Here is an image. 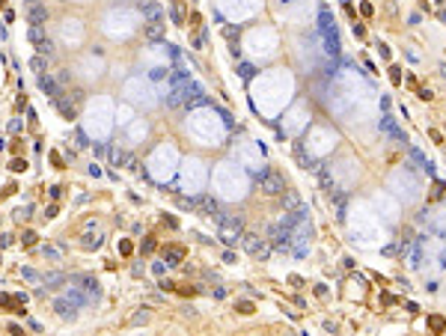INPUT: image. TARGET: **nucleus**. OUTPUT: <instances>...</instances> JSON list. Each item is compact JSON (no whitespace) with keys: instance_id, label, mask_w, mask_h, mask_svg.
I'll return each instance as SVG.
<instances>
[{"instance_id":"obj_1","label":"nucleus","mask_w":446,"mask_h":336,"mask_svg":"<svg viewBox=\"0 0 446 336\" xmlns=\"http://www.w3.org/2000/svg\"><path fill=\"white\" fill-rule=\"evenodd\" d=\"M220 223V241L223 244H238L241 241V229H244V217L241 214H217Z\"/></svg>"},{"instance_id":"obj_2","label":"nucleus","mask_w":446,"mask_h":336,"mask_svg":"<svg viewBox=\"0 0 446 336\" xmlns=\"http://www.w3.org/2000/svg\"><path fill=\"white\" fill-rule=\"evenodd\" d=\"M241 247H244L250 256L262 259V262H265V259L271 256V250H274V247H271L262 235H259V232H244V235H241Z\"/></svg>"},{"instance_id":"obj_3","label":"nucleus","mask_w":446,"mask_h":336,"mask_svg":"<svg viewBox=\"0 0 446 336\" xmlns=\"http://www.w3.org/2000/svg\"><path fill=\"white\" fill-rule=\"evenodd\" d=\"M259 184H262V194H268V197H280L286 191V181L277 170H262L259 173Z\"/></svg>"},{"instance_id":"obj_4","label":"nucleus","mask_w":446,"mask_h":336,"mask_svg":"<svg viewBox=\"0 0 446 336\" xmlns=\"http://www.w3.org/2000/svg\"><path fill=\"white\" fill-rule=\"evenodd\" d=\"M268 235H271V247L274 250H280V253L291 250V229H286V226H268Z\"/></svg>"},{"instance_id":"obj_5","label":"nucleus","mask_w":446,"mask_h":336,"mask_svg":"<svg viewBox=\"0 0 446 336\" xmlns=\"http://www.w3.org/2000/svg\"><path fill=\"white\" fill-rule=\"evenodd\" d=\"M181 95H184V104H188V107H200V104L208 101L205 92H202V87H200V84H191V81L181 87Z\"/></svg>"},{"instance_id":"obj_6","label":"nucleus","mask_w":446,"mask_h":336,"mask_svg":"<svg viewBox=\"0 0 446 336\" xmlns=\"http://www.w3.org/2000/svg\"><path fill=\"white\" fill-rule=\"evenodd\" d=\"M191 208L200 211V214H205V217H214L217 214V200L211 194H200L197 200H191Z\"/></svg>"},{"instance_id":"obj_7","label":"nucleus","mask_w":446,"mask_h":336,"mask_svg":"<svg viewBox=\"0 0 446 336\" xmlns=\"http://www.w3.org/2000/svg\"><path fill=\"white\" fill-rule=\"evenodd\" d=\"M71 283H78V286L87 291V297H89V301H98V294H101V286H98V280H95V277H89V274H81V277H71Z\"/></svg>"},{"instance_id":"obj_8","label":"nucleus","mask_w":446,"mask_h":336,"mask_svg":"<svg viewBox=\"0 0 446 336\" xmlns=\"http://www.w3.org/2000/svg\"><path fill=\"white\" fill-rule=\"evenodd\" d=\"M381 131H384V137H390V140H396V143H407V140H404V131L396 125L393 116H381Z\"/></svg>"},{"instance_id":"obj_9","label":"nucleus","mask_w":446,"mask_h":336,"mask_svg":"<svg viewBox=\"0 0 446 336\" xmlns=\"http://www.w3.org/2000/svg\"><path fill=\"white\" fill-rule=\"evenodd\" d=\"M51 307H54V313H57L63 321H74V310H78V307H74V304L68 301V297H57V301H54Z\"/></svg>"},{"instance_id":"obj_10","label":"nucleus","mask_w":446,"mask_h":336,"mask_svg":"<svg viewBox=\"0 0 446 336\" xmlns=\"http://www.w3.org/2000/svg\"><path fill=\"white\" fill-rule=\"evenodd\" d=\"M39 87H42V92H45L51 101L63 98V90H60V84H57L54 78H48V74H39Z\"/></svg>"},{"instance_id":"obj_11","label":"nucleus","mask_w":446,"mask_h":336,"mask_svg":"<svg viewBox=\"0 0 446 336\" xmlns=\"http://www.w3.org/2000/svg\"><path fill=\"white\" fill-rule=\"evenodd\" d=\"M66 297H68V301H71L74 307H87V304H92V301H89V297H87V291H84V289H81L78 283H71V286H68V291H66Z\"/></svg>"},{"instance_id":"obj_12","label":"nucleus","mask_w":446,"mask_h":336,"mask_svg":"<svg viewBox=\"0 0 446 336\" xmlns=\"http://www.w3.org/2000/svg\"><path fill=\"white\" fill-rule=\"evenodd\" d=\"M164 30H167V24H161V21H149L146 24V39L149 42H158V39H164Z\"/></svg>"},{"instance_id":"obj_13","label":"nucleus","mask_w":446,"mask_h":336,"mask_svg":"<svg viewBox=\"0 0 446 336\" xmlns=\"http://www.w3.org/2000/svg\"><path fill=\"white\" fill-rule=\"evenodd\" d=\"M164 262L167 265H181L184 262V247H167L164 250Z\"/></svg>"},{"instance_id":"obj_14","label":"nucleus","mask_w":446,"mask_h":336,"mask_svg":"<svg viewBox=\"0 0 446 336\" xmlns=\"http://www.w3.org/2000/svg\"><path fill=\"white\" fill-rule=\"evenodd\" d=\"M27 21H30V24H45V21H48V9H42V6L33 3V6L27 9Z\"/></svg>"},{"instance_id":"obj_15","label":"nucleus","mask_w":446,"mask_h":336,"mask_svg":"<svg viewBox=\"0 0 446 336\" xmlns=\"http://www.w3.org/2000/svg\"><path fill=\"white\" fill-rule=\"evenodd\" d=\"M143 15L146 21H164V9L158 3H143Z\"/></svg>"},{"instance_id":"obj_16","label":"nucleus","mask_w":446,"mask_h":336,"mask_svg":"<svg viewBox=\"0 0 446 336\" xmlns=\"http://www.w3.org/2000/svg\"><path fill=\"white\" fill-rule=\"evenodd\" d=\"M101 244H104V238H101V235H92V229H87V235L81 238V247H84V250H98Z\"/></svg>"},{"instance_id":"obj_17","label":"nucleus","mask_w":446,"mask_h":336,"mask_svg":"<svg viewBox=\"0 0 446 336\" xmlns=\"http://www.w3.org/2000/svg\"><path fill=\"white\" fill-rule=\"evenodd\" d=\"M42 283H45L48 289H57L60 283H66V274H63V271H48V274H42Z\"/></svg>"},{"instance_id":"obj_18","label":"nucleus","mask_w":446,"mask_h":336,"mask_svg":"<svg viewBox=\"0 0 446 336\" xmlns=\"http://www.w3.org/2000/svg\"><path fill=\"white\" fill-rule=\"evenodd\" d=\"M280 197H283V208H286V211H294L297 205H301V197H297L294 191H283Z\"/></svg>"},{"instance_id":"obj_19","label":"nucleus","mask_w":446,"mask_h":336,"mask_svg":"<svg viewBox=\"0 0 446 336\" xmlns=\"http://www.w3.org/2000/svg\"><path fill=\"white\" fill-rule=\"evenodd\" d=\"M411 158H414V161H417V164H420V167H423V170L428 173V176L434 173V167H431V161H428V158H425V155L420 152V149H414V146H411Z\"/></svg>"},{"instance_id":"obj_20","label":"nucleus","mask_w":446,"mask_h":336,"mask_svg":"<svg viewBox=\"0 0 446 336\" xmlns=\"http://www.w3.org/2000/svg\"><path fill=\"white\" fill-rule=\"evenodd\" d=\"M54 104L60 107V113H63L66 119H74V113H78V110H74V104H71V101H66V98H57Z\"/></svg>"},{"instance_id":"obj_21","label":"nucleus","mask_w":446,"mask_h":336,"mask_svg":"<svg viewBox=\"0 0 446 336\" xmlns=\"http://www.w3.org/2000/svg\"><path fill=\"white\" fill-rule=\"evenodd\" d=\"M27 36H30V42H33V45H39V42H45V30H42V24H33Z\"/></svg>"},{"instance_id":"obj_22","label":"nucleus","mask_w":446,"mask_h":336,"mask_svg":"<svg viewBox=\"0 0 446 336\" xmlns=\"http://www.w3.org/2000/svg\"><path fill=\"white\" fill-rule=\"evenodd\" d=\"M30 68H33L36 74H45V68H48V60H45L42 54H39V57H33V60H30Z\"/></svg>"},{"instance_id":"obj_23","label":"nucleus","mask_w":446,"mask_h":336,"mask_svg":"<svg viewBox=\"0 0 446 336\" xmlns=\"http://www.w3.org/2000/svg\"><path fill=\"white\" fill-rule=\"evenodd\" d=\"M238 74H241V81H250L256 74V66L253 63H238Z\"/></svg>"},{"instance_id":"obj_24","label":"nucleus","mask_w":446,"mask_h":336,"mask_svg":"<svg viewBox=\"0 0 446 336\" xmlns=\"http://www.w3.org/2000/svg\"><path fill=\"white\" fill-rule=\"evenodd\" d=\"M21 277H24L27 283H42V274L33 271V268H21Z\"/></svg>"},{"instance_id":"obj_25","label":"nucleus","mask_w":446,"mask_h":336,"mask_svg":"<svg viewBox=\"0 0 446 336\" xmlns=\"http://www.w3.org/2000/svg\"><path fill=\"white\" fill-rule=\"evenodd\" d=\"M110 161L119 167V164H128V155H125V152H119V149H110Z\"/></svg>"},{"instance_id":"obj_26","label":"nucleus","mask_w":446,"mask_h":336,"mask_svg":"<svg viewBox=\"0 0 446 336\" xmlns=\"http://www.w3.org/2000/svg\"><path fill=\"white\" fill-rule=\"evenodd\" d=\"M318 179H321V184H324L327 191H333V179H330V173H327L324 167H318Z\"/></svg>"},{"instance_id":"obj_27","label":"nucleus","mask_w":446,"mask_h":336,"mask_svg":"<svg viewBox=\"0 0 446 336\" xmlns=\"http://www.w3.org/2000/svg\"><path fill=\"white\" fill-rule=\"evenodd\" d=\"M36 48H39V54H42V57H51V54H54V42H51V39H45V42H39V45H36Z\"/></svg>"},{"instance_id":"obj_28","label":"nucleus","mask_w":446,"mask_h":336,"mask_svg":"<svg viewBox=\"0 0 446 336\" xmlns=\"http://www.w3.org/2000/svg\"><path fill=\"white\" fill-rule=\"evenodd\" d=\"M146 321H149V313H146V310H140V313L131 315V324H146Z\"/></svg>"},{"instance_id":"obj_29","label":"nucleus","mask_w":446,"mask_h":336,"mask_svg":"<svg viewBox=\"0 0 446 336\" xmlns=\"http://www.w3.org/2000/svg\"><path fill=\"white\" fill-rule=\"evenodd\" d=\"M170 78V68H152V81H164Z\"/></svg>"},{"instance_id":"obj_30","label":"nucleus","mask_w":446,"mask_h":336,"mask_svg":"<svg viewBox=\"0 0 446 336\" xmlns=\"http://www.w3.org/2000/svg\"><path fill=\"white\" fill-rule=\"evenodd\" d=\"M74 140H78V149H84V146H89V143H87V134H84L81 128H78V131H74Z\"/></svg>"},{"instance_id":"obj_31","label":"nucleus","mask_w":446,"mask_h":336,"mask_svg":"<svg viewBox=\"0 0 446 336\" xmlns=\"http://www.w3.org/2000/svg\"><path fill=\"white\" fill-rule=\"evenodd\" d=\"M30 211H33V205H24V208H18V211H15V217H18V220H27V217H30Z\"/></svg>"},{"instance_id":"obj_32","label":"nucleus","mask_w":446,"mask_h":336,"mask_svg":"<svg viewBox=\"0 0 446 336\" xmlns=\"http://www.w3.org/2000/svg\"><path fill=\"white\" fill-rule=\"evenodd\" d=\"M21 244H24V247H33V244H36V232H24Z\"/></svg>"},{"instance_id":"obj_33","label":"nucleus","mask_w":446,"mask_h":336,"mask_svg":"<svg viewBox=\"0 0 446 336\" xmlns=\"http://www.w3.org/2000/svg\"><path fill=\"white\" fill-rule=\"evenodd\" d=\"M223 36H226L229 42H235V36H238V30L235 27H223Z\"/></svg>"},{"instance_id":"obj_34","label":"nucleus","mask_w":446,"mask_h":336,"mask_svg":"<svg viewBox=\"0 0 446 336\" xmlns=\"http://www.w3.org/2000/svg\"><path fill=\"white\" fill-rule=\"evenodd\" d=\"M42 253H45V259H60V250H57V247H45Z\"/></svg>"},{"instance_id":"obj_35","label":"nucleus","mask_w":446,"mask_h":336,"mask_svg":"<svg viewBox=\"0 0 446 336\" xmlns=\"http://www.w3.org/2000/svg\"><path fill=\"white\" fill-rule=\"evenodd\" d=\"M155 247H158V244H155V238H146V241H143V253H152Z\"/></svg>"},{"instance_id":"obj_36","label":"nucleus","mask_w":446,"mask_h":336,"mask_svg":"<svg viewBox=\"0 0 446 336\" xmlns=\"http://www.w3.org/2000/svg\"><path fill=\"white\" fill-rule=\"evenodd\" d=\"M235 310H238V313H244V315H247V313H253V304H247V301H244V304H238V307H235Z\"/></svg>"},{"instance_id":"obj_37","label":"nucleus","mask_w":446,"mask_h":336,"mask_svg":"<svg viewBox=\"0 0 446 336\" xmlns=\"http://www.w3.org/2000/svg\"><path fill=\"white\" fill-rule=\"evenodd\" d=\"M119 250H122L125 256H128V253H131V241H119Z\"/></svg>"},{"instance_id":"obj_38","label":"nucleus","mask_w":446,"mask_h":336,"mask_svg":"<svg viewBox=\"0 0 446 336\" xmlns=\"http://www.w3.org/2000/svg\"><path fill=\"white\" fill-rule=\"evenodd\" d=\"M428 324H431V327H434V330H443V318H431V321H428Z\"/></svg>"},{"instance_id":"obj_39","label":"nucleus","mask_w":446,"mask_h":336,"mask_svg":"<svg viewBox=\"0 0 446 336\" xmlns=\"http://www.w3.org/2000/svg\"><path fill=\"white\" fill-rule=\"evenodd\" d=\"M12 244V235H0V247H9Z\"/></svg>"},{"instance_id":"obj_40","label":"nucleus","mask_w":446,"mask_h":336,"mask_svg":"<svg viewBox=\"0 0 446 336\" xmlns=\"http://www.w3.org/2000/svg\"><path fill=\"white\" fill-rule=\"evenodd\" d=\"M24 167H27V164H24V161H12V170H15V173H21V170H24Z\"/></svg>"},{"instance_id":"obj_41","label":"nucleus","mask_w":446,"mask_h":336,"mask_svg":"<svg viewBox=\"0 0 446 336\" xmlns=\"http://www.w3.org/2000/svg\"><path fill=\"white\" fill-rule=\"evenodd\" d=\"M440 262H443V268H446V253H443V256H440Z\"/></svg>"},{"instance_id":"obj_42","label":"nucleus","mask_w":446,"mask_h":336,"mask_svg":"<svg viewBox=\"0 0 446 336\" xmlns=\"http://www.w3.org/2000/svg\"><path fill=\"white\" fill-rule=\"evenodd\" d=\"M0 6H3V0H0Z\"/></svg>"},{"instance_id":"obj_43","label":"nucleus","mask_w":446,"mask_h":336,"mask_svg":"<svg viewBox=\"0 0 446 336\" xmlns=\"http://www.w3.org/2000/svg\"><path fill=\"white\" fill-rule=\"evenodd\" d=\"M30 3H36V0H30Z\"/></svg>"}]
</instances>
